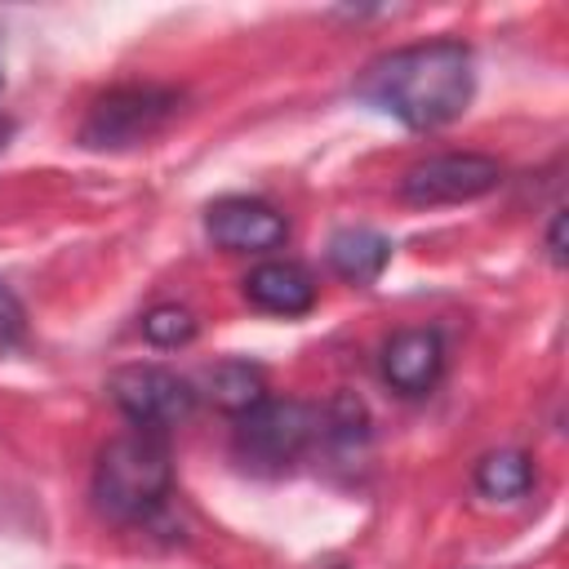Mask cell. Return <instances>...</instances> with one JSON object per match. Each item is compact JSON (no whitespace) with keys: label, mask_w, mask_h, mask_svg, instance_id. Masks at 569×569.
<instances>
[{"label":"cell","mask_w":569,"mask_h":569,"mask_svg":"<svg viewBox=\"0 0 569 569\" xmlns=\"http://www.w3.org/2000/svg\"><path fill=\"white\" fill-rule=\"evenodd\" d=\"M107 396L142 431H169L196 409V387L164 365H120L107 378Z\"/></svg>","instance_id":"obj_5"},{"label":"cell","mask_w":569,"mask_h":569,"mask_svg":"<svg viewBox=\"0 0 569 569\" xmlns=\"http://www.w3.org/2000/svg\"><path fill=\"white\" fill-rule=\"evenodd\" d=\"M476 89V62L462 40H427L409 49H391L365 67L356 93L396 116L409 129H440L458 120Z\"/></svg>","instance_id":"obj_1"},{"label":"cell","mask_w":569,"mask_h":569,"mask_svg":"<svg viewBox=\"0 0 569 569\" xmlns=\"http://www.w3.org/2000/svg\"><path fill=\"white\" fill-rule=\"evenodd\" d=\"M22 333H27V311H22L18 293H13L9 284H0V351L18 347Z\"/></svg>","instance_id":"obj_15"},{"label":"cell","mask_w":569,"mask_h":569,"mask_svg":"<svg viewBox=\"0 0 569 569\" xmlns=\"http://www.w3.org/2000/svg\"><path fill=\"white\" fill-rule=\"evenodd\" d=\"M9 133H13V129H9V120L0 116V151H4V142H9Z\"/></svg>","instance_id":"obj_17"},{"label":"cell","mask_w":569,"mask_h":569,"mask_svg":"<svg viewBox=\"0 0 569 569\" xmlns=\"http://www.w3.org/2000/svg\"><path fill=\"white\" fill-rule=\"evenodd\" d=\"M320 409L302 400H262L236 418V453L253 471H284L316 440Z\"/></svg>","instance_id":"obj_4"},{"label":"cell","mask_w":569,"mask_h":569,"mask_svg":"<svg viewBox=\"0 0 569 569\" xmlns=\"http://www.w3.org/2000/svg\"><path fill=\"white\" fill-rule=\"evenodd\" d=\"M547 258L556 267H565V209L551 213V227H547Z\"/></svg>","instance_id":"obj_16"},{"label":"cell","mask_w":569,"mask_h":569,"mask_svg":"<svg viewBox=\"0 0 569 569\" xmlns=\"http://www.w3.org/2000/svg\"><path fill=\"white\" fill-rule=\"evenodd\" d=\"M502 182V164L485 151H445L427 156L400 178V196L409 204H462L476 196H489Z\"/></svg>","instance_id":"obj_6"},{"label":"cell","mask_w":569,"mask_h":569,"mask_svg":"<svg viewBox=\"0 0 569 569\" xmlns=\"http://www.w3.org/2000/svg\"><path fill=\"white\" fill-rule=\"evenodd\" d=\"M244 298L267 316H302L316 307V280L298 262H262L244 276Z\"/></svg>","instance_id":"obj_9"},{"label":"cell","mask_w":569,"mask_h":569,"mask_svg":"<svg viewBox=\"0 0 569 569\" xmlns=\"http://www.w3.org/2000/svg\"><path fill=\"white\" fill-rule=\"evenodd\" d=\"M173 485V462H169V445L160 431H124L116 440H107L98 449L93 462V502L102 516L129 525V520H147Z\"/></svg>","instance_id":"obj_2"},{"label":"cell","mask_w":569,"mask_h":569,"mask_svg":"<svg viewBox=\"0 0 569 569\" xmlns=\"http://www.w3.org/2000/svg\"><path fill=\"white\" fill-rule=\"evenodd\" d=\"M204 396L222 409V413H249L253 405L267 400V373L249 360H218L204 369Z\"/></svg>","instance_id":"obj_11"},{"label":"cell","mask_w":569,"mask_h":569,"mask_svg":"<svg viewBox=\"0 0 569 569\" xmlns=\"http://www.w3.org/2000/svg\"><path fill=\"white\" fill-rule=\"evenodd\" d=\"M316 436H325L333 449H342V453H356L365 440H369V413H365V405H360V396L356 391H338L325 409H320V431Z\"/></svg>","instance_id":"obj_13"},{"label":"cell","mask_w":569,"mask_h":569,"mask_svg":"<svg viewBox=\"0 0 569 569\" xmlns=\"http://www.w3.org/2000/svg\"><path fill=\"white\" fill-rule=\"evenodd\" d=\"M142 338L151 347H182V342L196 338V316L178 302H160L142 316Z\"/></svg>","instance_id":"obj_14"},{"label":"cell","mask_w":569,"mask_h":569,"mask_svg":"<svg viewBox=\"0 0 569 569\" xmlns=\"http://www.w3.org/2000/svg\"><path fill=\"white\" fill-rule=\"evenodd\" d=\"M204 231L218 249L231 253H267L276 244H284V218L267 204V200H249V196H222L209 204L204 213Z\"/></svg>","instance_id":"obj_7"},{"label":"cell","mask_w":569,"mask_h":569,"mask_svg":"<svg viewBox=\"0 0 569 569\" xmlns=\"http://www.w3.org/2000/svg\"><path fill=\"white\" fill-rule=\"evenodd\" d=\"M445 373V338L440 329L413 325L387 338L382 347V378L400 396H427Z\"/></svg>","instance_id":"obj_8"},{"label":"cell","mask_w":569,"mask_h":569,"mask_svg":"<svg viewBox=\"0 0 569 569\" xmlns=\"http://www.w3.org/2000/svg\"><path fill=\"white\" fill-rule=\"evenodd\" d=\"M391 262V240L373 227H342L329 236V267L347 284H373Z\"/></svg>","instance_id":"obj_10"},{"label":"cell","mask_w":569,"mask_h":569,"mask_svg":"<svg viewBox=\"0 0 569 569\" xmlns=\"http://www.w3.org/2000/svg\"><path fill=\"white\" fill-rule=\"evenodd\" d=\"M329 569H347V565H329Z\"/></svg>","instance_id":"obj_18"},{"label":"cell","mask_w":569,"mask_h":569,"mask_svg":"<svg viewBox=\"0 0 569 569\" xmlns=\"http://www.w3.org/2000/svg\"><path fill=\"white\" fill-rule=\"evenodd\" d=\"M533 485V467L520 449H498L489 458H480L476 467V489L493 502H511V498H525Z\"/></svg>","instance_id":"obj_12"},{"label":"cell","mask_w":569,"mask_h":569,"mask_svg":"<svg viewBox=\"0 0 569 569\" xmlns=\"http://www.w3.org/2000/svg\"><path fill=\"white\" fill-rule=\"evenodd\" d=\"M178 116V93L173 89H156V84H124L102 93L84 124H80V142L93 151H124L138 147L147 138H156L169 120Z\"/></svg>","instance_id":"obj_3"}]
</instances>
